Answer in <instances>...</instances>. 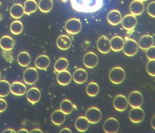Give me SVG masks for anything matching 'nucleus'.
Returning <instances> with one entry per match:
<instances>
[{
    "instance_id": "obj_29",
    "label": "nucleus",
    "mask_w": 155,
    "mask_h": 133,
    "mask_svg": "<svg viewBox=\"0 0 155 133\" xmlns=\"http://www.w3.org/2000/svg\"><path fill=\"white\" fill-rule=\"evenodd\" d=\"M18 63L21 66L27 67L30 64L31 58L26 51H22L18 54L17 58Z\"/></svg>"
},
{
    "instance_id": "obj_11",
    "label": "nucleus",
    "mask_w": 155,
    "mask_h": 133,
    "mask_svg": "<svg viewBox=\"0 0 155 133\" xmlns=\"http://www.w3.org/2000/svg\"><path fill=\"white\" fill-rule=\"evenodd\" d=\"M113 105L116 110L122 112L127 108L128 102L127 98L124 95H119L114 98Z\"/></svg>"
},
{
    "instance_id": "obj_33",
    "label": "nucleus",
    "mask_w": 155,
    "mask_h": 133,
    "mask_svg": "<svg viewBox=\"0 0 155 133\" xmlns=\"http://www.w3.org/2000/svg\"><path fill=\"white\" fill-rule=\"evenodd\" d=\"M73 105L72 102L68 99L62 100L60 104V110L65 115H69L73 111Z\"/></svg>"
},
{
    "instance_id": "obj_39",
    "label": "nucleus",
    "mask_w": 155,
    "mask_h": 133,
    "mask_svg": "<svg viewBox=\"0 0 155 133\" xmlns=\"http://www.w3.org/2000/svg\"><path fill=\"white\" fill-rule=\"evenodd\" d=\"M8 104L5 99L0 98V113L4 112L7 109Z\"/></svg>"
},
{
    "instance_id": "obj_4",
    "label": "nucleus",
    "mask_w": 155,
    "mask_h": 133,
    "mask_svg": "<svg viewBox=\"0 0 155 133\" xmlns=\"http://www.w3.org/2000/svg\"><path fill=\"white\" fill-rule=\"evenodd\" d=\"M85 117L90 124H96L101 120L102 113L99 109L92 107L89 108L86 111Z\"/></svg>"
},
{
    "instance_id": "obj_16",
    "label": "nucleus",
    "mask_w": 155,
    "mask_h": 133,
    "mask_svg": "<svg viewBox=\"0 0 155 133\" xmlns=\"http://www.w3.org/2000/svg\"><path fill=\"white\" fill-rule=\"evenodd\" d=\"M145 6L142 2L139 0H134L130 5V11L134 16L141 15L144 11Z\"/></svg>"
},
{
    "instance_id": "obj_42",
    "label": "nucleus",
    "mask_w": 155,
    "mask_h": 133,
    "mask_svg": "<svg viewBox=\"0 0 155 133\" xmlns=\"http://www.w3.org/2000/svg\"><path fill=\"white\" fill-rule=\"evenodd\" d=\"M31 133H42L43 132L41 131V129H38V128H35V129H32V130H31L30 132Z\"/></svg>"
},
{
    "instance_id": "obj_13",
    "label": "nucleus",
    "mask_w": 155,
    "mask_h": 133,
    "mask_svg": "<svg viewBox=\"0 0 155 133\" xmlns=\"http://www.w3.org/2000/svg\"><path fill=\"white\" fill-rule=\"evenodd\" d=\"M122 27L126 30L131 31L135 28L137 23L136 16L132 14L126 15L121 20Z\"/></svg>"
},
{
    "instance_id": "obj_25",
    "label": "nucleus",
    "mask_w": 155,
    "mask_h": 133,
    "mask_svg": "<svg viewBox=\"0 0 155 133\" xmlns=\"http://www.w3.org/2000/svg\"><path fill=\"white\" fill-rule=\"evenodd\" d=\"M124 41L119 36L113 37L110 40V48L115 52L121 51L123 48Z\"/></svg>"
},
{
    "instance_id": "obj_46",
    "label": "nucleus",
    "mask_w": 155,
    "mask_h": 133,
    "mask_svg": "<svg viewBox=\"0 0 155 133\" xmlns=\"http://www.w3.org/2000/svg\"><path fill=\"white\" fill-rule=\"evenodd\" d=\"M1 77H2V74H1V71H0V80H1Z\"/></svg>"
},
{
    "instance_id": "obj_40",
    "label": "nucleus",
    "mask_w": 155,
    "mask_h": 133,
    "mask_svg": "<svg viewBox=\"0 0 155 133\" xmlns=\"http://www.w3.org/2000/svg\"><path fill=\"white\" fill-rule=\"evenodd\" d=\"M60 133H71V130L68 128H64L60 131Z\"/></svg>"
},
{
    "instance_id": "obj_10",
    "label": "nucleus",
    "mask_w": 155,
    "mask_h": 133,
    "mask_svg": "<svg viewBox=\"0 0 155 133\" xmlns=\"http://www.w3.org/2000/svg\"><path fill=\"white\" fill-rule=\"evenodd\" d=\"M98 61V56L93 52H87L83 57V64L88 68L92 69L96 67Z\"/></svg>"
},
{
    "instance_id": "obj_9",
    "label": "nucleus",
    "mask_w": 155,
    "mask_h": 133,
    "mask_svg": "<svg viewBox=\"0 0 155 133\" xmlns=\"http://www.w3.org/2000/svg\"><path fill=\"white\" fill-rule=\"evenodd\" d=\"M127 100L131 107H139L143 104V96L139 91H133L130 94Z\"/></svg>"
},
{
    "instance_id": "obj_21",
    "label": "nucleus",
    "mask_w": 155,
    "mask_h": 133,
    "mask_svg": "<svg viewBox=\"0 0 155 133\" xmlns=\"http://www.w3.org/2000/svg\"><path fill=\"white\" fill-rule=\"evenodd\" d=\"M57 81L61 86H65L70 84L71 80V73L67 70L58 72L57 76Z\"/></svg>"
},
{
    "instance_id": "obj_20",
    "label": "nucleus",
    "mask_w": 155,
    "mask_h": 133,
    "mask_svg": "<svg viewBox=\"0 0 155 133\" xmlns=\"http://www.w3.org/2000/svg\"><path fill=\"white\" fill-rule=\"evenodd\" d=\"M154 44V39L150 35H146L142 36L139 41L138 47L143 50H147Z\"/></svg>"
},
{
    "instance_id": "obj_37",
    "label": "nucleus",
    "mask_w": 155,
    "mask_h": 133,
    "mask_svg": "<svg viewBox=\"0 0 155 133\" xmlns=\"http://www.w3.org/2000/svg\"><path fill=\"white\" fill-rule=\"evenodd\" d=\"M147 11L150 16L153 18L155 17V2H150L147 7Z\"/></svg>"
},
{
    "instance_id": "obj_8",
    "label": "nucleus",
    "mask_w": 155,
    "mask_h": 133,
    "mask_svg": "<svg viewBox=\"0 0 155 133\" xmlns=\"http://www.w3.org/2000/svg\"><path fill=\"white\" fill-rule=\"evenodd\" d=\"M129 117L131 122L138 124L140 123L144 120L145 113L144 110L140 107L133 108L130 111Z\"/></svg>"
},
{
    "instance_id": "obj_28",
    "label": "nucleus",
    "mask_w": 155,
    "mask_h": 133,
    "mask_svg": "<svg viewBox=\"0 0 155 133\" xmlns=\"http://www.w3.org/2000/svg\"><path fill=\"white\" fill-rule=\"evenodd\" d=\"M38 5L35 0H27L24 3V13L30 15L37 11Z\"/></svg>"
},
{
    "instance_id": "obj_22",
    "label": "nucleus",
    "mask_w": 155,
    "mask_h": 133,
    "mask_svg": "<svg viewBox=\"0 0 155 133\" xmlns=\"http://www.w3.org/2000/svg\"><path fill=\"white\" fill-rule=\"evenodd\" d=\"M15 45L13 39L9 36H4L0 40L1 48L6 51H10L13 49Z\"/></svg>"
},
{
    "instance_id": "obj_27",
    "label": "nucleus",
    "mask_w": 155,
    "mask_h": 133,
    "mask_svg": "<svg viewBox=\"0 0 155 133\" xmlns=\"http://www.w3.org/2000/svg\"><path fill=\"white\" fill-rule=\"evenodd\" d=\"M24 14V8L21 4H14L11 8L10 15L13 18H21Z\"/></svg>"
},
{
    "instance_id": "obj_24",
    "label": "nucleus",
    "mask_w": 155,
    "mask_h": 133,
    "mask_svg": "<svg viewBox=\"0 0 155 133\" xmlns=\"http://www.w3.org/2000/svg\"><path fill=\"white\" fill-rule=\"evenodd\" d=\"M35 66L40 70H45L48 68L50 64V60L46 55H41L36 58Z\"/></svg>"
},
{
    "instance_id": "obj_1",
    "label": "nucleus",
    "mask_w": 155,
    "mask_h": 133,
    "mask_svg": "<svg viewBox=\"0 0 155 133\" xmlns=\"http://www.w3.org/2000/svg\"><path fill=\"white\" fill-rule=\"evenodd\" d=\"M72 8L79 12L93 13L99 10L103 5V0H70Z\"/></svg>"
},
{
    "instance_id": "obj_15",
    "label": "nucleus",
    "mask_w": 155,
    "mask_h": 133,
    "mask_svg": "<svg viewBox=\"0 0 155 133\" xmlns=\"http://www.w3.org/2000/svg\"><path fill=\"white\" fill-rule=\"evenodd\" d=\"M41 98L40 90L36 87H32L30 89L27 94V98L29 102L32 104L38 103Z\"/></svg>"
},
{
    "instance_id": "obj_31",
    "label": "nucleus",
    "mask_w": 155,
    "mask_h": 133,
    "mask_svg": "<svg viewBox=\"0 0 155 133\" xmlns=\"http://www.w3.org/2000/svg\"><path fill=\"white\" fill-rule=\"evenodd\" d=\"M69 62L65 58H60L57 60L54 65V69L57 72H60L66 70L68 68Z\"/></svg>"
},
{
    "instance_id": "obj_26",
    "label": "nucleus",
    "mask_w": 155,
    "mask_h": 133,
    "mask_svg": "<svg viewBox=\"0 0 155 133\" xmlns=\"http://www.w3.org/2000/svg\"><path fill=\"white\" fill-rule=\"evenodd\" d=\"M75 125L78 131L84 132L88 129L90 123L85 117L80 116L76 119Z\"/></svg>"
},
{
    "instance_id": "obj_23",
    "label": "nucleus",
    "mask_w": 155,
    "mask_h": 133,
    "mask_svg": "<svg viewBox=\"0 0 155 133\" xmlns=\"http://www.w3.org/2000/svg\"><path fill=\"white\" fill-rule=\"evenodd\" d=\"M51 122L56 125H60L65 122L66 120V115L59 109L55 110L51 114Z\"/></svg>"
},
{
    "instance_id": "obj_35",
    "label": "nucleus",
    "mask_w": 155,
    "mask_h": 133,
    "mask_svg": "<svg viewBox=\"0 0 155 133\" xmlns=\"http://www.w3.org/2000/svg\"><path fill=\"white\" fill-rule=\"evenodd\" d=\"M23 26L22 22L19 21H15L12 23L10 26V31L12 34L18 35L22 32Z\"/></svg>"
},
{
    "instance_id": "obj_6",
    "label": "nucleus",
    "mask_w": 155,
    "mask_h": 133,
    "mask_svg": "<svg viewBox=\"0 0 155 133\" xmlns=\"http://www.w3.org/2000/svg\"><path fill=\"white\" fill-rule=\"evenodd\" d=\"M38 78V70L35 68H27L23 74L24 82L28 85H32L37 82Z\"/></svg>"
},
{
    "instance_id": "obj_32",
    "label": "nucleus",
    "mask_w": 155,
    "mask_h": 133,
    "mask_svg": "<svg viewBox=\"0 0 155 133\" xmlns=\"http://www.w3.org/2000/svg\"><path fill=\"white\" fill-rule=\"evenodd\" d=\"M99 87L96 82H91L89 83L86 87V92L89 96L95 97L99 92Z\"/></svg>"
},
{
    "instance_id": "obj_17",
    "label": "nucleus",
    "mask_w": 155,
    "mask_h": 133,
    "mask_svg": "<svg viewBox=\"0 0 155 133\" xmlns=\"http://www.w3.org/2000/svg\"><path fill=\"white\" fill-rule=\"evenodd\" d=\"M57 47L61 50L69 49L71 46V40L69 37L66 35H61L58 38L56 41Z\"/></svg>"
},
{
    "instance_id": "obj_30",
    "label": "nucleus",
    "mask_w": 155,
    "mask_h": 133,
    "mask_svg": "<svg viewBox=\"0 0 155 133\" xmlns=\"http://www.w3.org/2000/svg\"><path fill=\"white\" fill-rule=\"evenodd\" d=\"M52 0H40L39 2L38 8L43 13L50 12L53 8Z\"/></svg>"
},
{
    "instance_id": "obj_7",
    "label": "nucleus",
    "mask_w": 155,
    "mask_h": 133,
    "mask_svg": "<svg viewBox=\"0 0 155 133\" xmlns=\"http://www.w3.org/2000/svg\"><path fill=\"white\" fill-rule=\"evenodd\" d=\"M103 128L106 133H116L118 131L119 124L116 118L110 117L104 122Z\"/></svg>"
},
{
    "instance_id": "obj_3",
    "label": "nucleus",
    "mask_w": 155,
    "mask_h": 133,
    "mask_svg": "<svg viewBox=\"0 0 155 133\" xmlns=\"http://www.w3.org/2000/svg\"><path fill=\"white\" fill-rule=\"evenodd\" d=\"M65 27L66 31L68 34L76 35L80 32L82 26L79 19L71 18L66 22Z\"/></svg>"
},
{
    "instance_id": "obj_45",
    "label": "nucleus",
    "mask_w": 155,
    "mask_h": 133,
    "mask_svg": "<svg viewBox=\"0 0 155 133\" xmlns=\"http://www.w3.org/2000/svg\"><path fill=\"white\" fill-rule=\"evenodd\" d=\"M139 1H140L141 2H146L148 1V0H139Z\"/></svg>"
},
{
    "instance_id": "obj_38",
    "label": "nucleus",
    "mask_w": 155,
    "mask_h": 133,
    "mask_svg": "<svg viewBox=\"0 0 155 133\" xmlns=\"http://www.w3.org/2000/svg\"><path fill=\"white\" fill-rule=\"evenodd\" d=\"M146 56L149 60H155V47L152 46L147 50Z\"/></svg>"
},
{
    "instance_id": "obj_12",
    "label": "nucleus",
    "mask_w": 155,
    "mask_h": 133,
    "mask_svg": "<svg viewBox=\"0 0 155 133\" xmlns=\"http://www.w3.org/2000/svg\"><path fill=\"white\" fill-rule=\"evenodd\" d=\"M97 48L102 54H107L110 51V41L107 37L102 36L98 40L97 43Z\"/></svg>"
},
{
    "instance_id": "obj_34",
    "label": "nucleus",
    "mask_w": 155,
    "mask_h": 133,
    "mask_svg": "<svg viewBox=\"0 0 155 133\" xmlns=\"http://www.w3.org/2000/svg\"><path fill=\"white\" fill-rule=\"evenodd\" d=\"M11 85L6 80H0V97H5L10 92Z\"/></svg>"
},
{
    "instance_id": "obj_44",
    "label": "nucleus",
    "mask_w": 155,
    "mask_h": 133,
    "mask_svg": "<svg viewBox=\"0 0 155 133\" xmlns=\"http://www.w3.org/2000/svg\"><path fill=\"white\" fill-rule=\"evenodd\" d=\"M154 116L153 117V118H152V120H151V126L154 129H155V126H154V125H155V123H154Z\"/></svg>"
},
{
    "instance_id": "obj_43",
    "label": "nucleus",
    "mask_w": 155,
    "mask_h": 133,
    "mask_svg": "<svg viewBox=\"0 0 155 133\" xmlns=\"http://www.w3.org/2000/svg\"><path fill=\"white\" fill-rule=\"evenodd\" d=\"M18 133H28L29 132L28 130L25 128H22V129H20L18 132Z\"/></svg>"
},
{
    "instance_id": "obj_2",
    "label": "nucleus",
    "mask_w": 155,
    "mask_h": 133,
    "mask_svg": "<svg viewBox=\"0 0 155 133\" xmlns=\"http://www.w3.org/2000/svg\"><path fill=\"white\" fill-rule=\"evenodd\" d=\"M109 79L113 84H121L126 77V73L122 68L115 67L110 70L109 75Z\"/></svg>"
},
{
    "instance_id": "obj_14",
    "label": "nucleus",
    "mask_w": 155,
    "mask_h": 133,
    "mask_svg": "<svg viewBox=\"0 0 155 133\" xmlns=\"http://www.w3.org/2000/svg\"><path fill=\"white\" fill-rule=\"evenodd\" d=\"M27 90V87L21 82L16 81L11 85L10 92L15 96H23L26 94Z\"/></svg>"
},
{
    "instance_id": "obj_18",
    "label": "nucleus",
    "mask_w": 155,
    "mask_h": 133,
    "mask_svg": "<svg viewBox=\"0 0 155 133\" xmlns=\"http://www.w3.org/2000/svg\"><path fill=\"white\" fill-rule=\"evenodd\" d=\"M87 72L82 68L76 70L73 74V80L78 84H83L87 81Z\"/></svg>"
},
{
    "instance_id": "obj_19",
    "label": "nucleus",
    "mask_w": 155,
    "mask_h": 133,
    "mask_svg": "<svg viewBox=\"0 0 155 133\" xmlns=\"http://www.w3.org/2000/svg\"><path fill=\"white\" fill-rule=\"evenodd\" d=\"M108 22L112 26H117L121 22L122 17L119 11L113 10L109 12L107 16Z\"/></svg>"
},
{
    "instance_id": "obj_36",
    "label": "nucleus",
    "mask_w": 155,
    "mask_h": 133,
    "mask_svg": "<svg viewBox=\"0 0 155 133\" xmlns=\"http://www.w3.org/2000/svg\"><path fill=\"white\" fill-rule=\"evenodd\" d=\"M146 70L149 75L152 77L155 76V60L148 61L146 66Z\"/></svg>"
},
{
    "instance_id": "obj_5",
    "label": "nucleus",
    "mask_w": 155,
    "mask_h": 133,
    "mask_svg": "<svg viewBox=\"0 0 155 133\" xmlns=\"http://www.w3.org/2000/svg\"><path fill=\"white\" fill-rule=\"evenodd\" d=\"M122 50L124 54L126 56L133 57L137 52L138 45L136 41L129 39L124 42Z\"/></svg>"
},
{
    "instance_id": "obj_41",
    "label": "nucleus",
    "mask_w": 155,
    "mask_h": 133,
    "mask_svg": "<svg viewBox=\"0 0 155 133\" xmlns=\"http://www.w3.org/2000/svg\"><path fill=\"white\" fill-rule=\"evenodd\" d=\"M3 133H16V132L14 129H11V128H8V129H5L2 132Z\"/></svg>"
}]
</instances>
